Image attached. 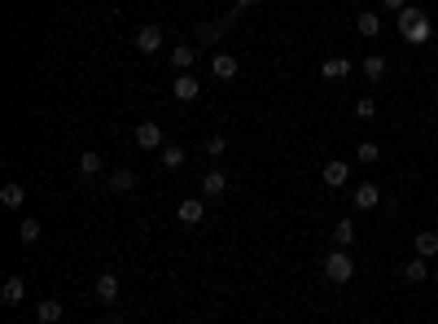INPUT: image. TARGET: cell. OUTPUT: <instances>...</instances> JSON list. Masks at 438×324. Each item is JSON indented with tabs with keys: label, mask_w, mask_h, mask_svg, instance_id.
I'll use <instances>...</instances> for the list:
<instances>
[{
	"label": "cell",
	"mask_w": 438,
	"mask_h": 324,
	"mask_svg": "<svg viewBox=\"0 0 438 324\" xmlns=\"http://www.w3.org/2000/svg\"><path fill=\"white\" fill-rule=\"evenodd\" d=\"M171 96H175V101H198V96H202V84H198L193 75H175Z\"/></svg>",
	"instance_id": "9"
},
{
	"label": "cell",
	"mask_w": 438,
	"mask_h": 324,
	"mask_svg": "<svg viewBox=\"0 0 438 324\" xmlns=\"http://www.w3.org/2000/svg\"><path fill=\"white\" fill-rule=\"evenodd\" d=\"M320 272H324V281H329V285H346L351 277H355V258L346 254V250H329V254H324V263H320Z\"/></svg>",
	"instance_id": "1"
},
{
	"label": "cell",
	"mask_w": 438,
	"mask_h": 324,
	"mask_svg": "<svg viewBox=\"0 0 438 324\" xmlns=\"http://www.w3.org/2000/svg\"><path fill=\"white\" fill-rule=\"evenodd\" d=\"M110 189H115V193H127V189H136V171H132V167H119V171H110Z\"/></svg>",
	"instance_id": "21"
},
{
	"label": "cell",
	"mask_w": 438,
	"mask_h": 324,
	"mask_svg": "<svg viewBox=\"0 0 438 324\" xmlns=\"http://www.w3.org/2000/svg\"><path fill=\"white\" fill-rule=\"evenodd\" d=\"M119 277H115V272H101V277H96L92 281V294H96V302H119Z\"/></svg>",
	"instance_id": "5"
},
{
	"label": "cell",
	"mask_w": 438,
	"mask_h": 324,
	"mask_svg": "<svg viewBox=\"0 0 438 324\" xmlns=\"http://www.w3.org/2000/svg\"><path fill=\"white\" fill-rule=\"evenodd\" d=\"M399 36L408 40V44H425L430 40V18H425V9H403L399 13Z\"/></svg>",
	"instance_id": "2"
},
{
	"label": "cell",
	"mask_w": 438,
	"mask_h": 324,
	"mask_svg": "<svg viewBox=\"0 0 438 324\" xmlns=\"http://www.w3.org/2000/svg\"><path fill=\"white\" fill-rule=\"evenodd\" d=\"M412 250H416L421 258H434V254H438V233H434V228L416 233V237H412Z\"/></svg>",
	"instance_id": "14"
},
{
	"label": "cell",
	"mask_w": 438,
	"mask_h": 324,
	"mask_svg": "<svg viewBox=\"0 0 438 324\" xmlns=\"http://www.w3.org/2000/svg\"><path fill=\"white\" fill-rule=\"evenodd\" d=\"M22 202H27V189L18 180H9L5 189H0V206H5V210H22Z\"/></svg>",
	"instance_id": "13"
},
{
	"label": "cell",
	"mask_w": 438,
	"mask_h": 324,
	"mask_svg": "<svg viewBox=\"0 0 438 324\" xmlns=\"http://www.w3.org/2000/svg\"><path fill=\"white\" fill-rule=\"evenodd\" d=\"M320 180L324 184H329V189H346V180H351V167H346V162H324V171H320Z\"/></svg>",
	"instance_id": "7"
},
{
	"label": "cell",
	"mask_w": 438,
	"mask_h": 324,
	"mask_svg": "<svg viewBox=\"0 0 438 324\" xmlns=\"http://www.w3.org/2000/svg\"><path fill=\"white\" fill-rule=\"evenodd\" d=\"M355 119H377V96H360V101H355Z\"/></svg>",
	"instance_id": "25"
},
{
	"label": "cell",
	"mask_w": 438,
	"mask_h": 324,
	"mask_svg": "<svg viewBox=\"0 0 438 324\" xmlns=\"http://www.w3.org/2000/svg\"><path fill=\"white\" fill-rule=\"evenodd\" d=\"M237 5H263V0H237Z\"/></svg>",
	"instance_id": "31"
},
{
	"label": "cell",
	"mask_w": 438,
	"mask_h": 324,
	"mask_svg": "<svg viewBox=\"0 0 438 324\" xmlns=\"http://www.w3.org/2000/svg\"><path fill=\"white\" fill-rule=\"evenodd\" d=\"M355 158H360V162H377V158H381V149H377V140H364V145H360V149H355Z\"/></svg>",
	"instance_id": "28"
},
{
	"label": "cell",
	"mask_w": 438,
	"mask_h": 324,
	"mask_svg": "<svg viewBox=\"0 0 438 324\" xmlns=\"http://www.w3.org/2000/svg\"><path fill=\"white\" fill-rule=\"evenodd\" d=\"M399 277H403V281H408V285H421V281H430V277H434V267H430V258H421V254H412V258H408V263H403V267H399Z\"/></svg>",
	"instance_id": "3"
},
{
	"label": "cell",
	"mask_w": 438,
	"mask_h": 324,
	"mask_svg": "<svg viewBox=\"0 0 438 324\" xmlns=\"http://www.w3.org/2000/svg\"><path fill=\"white\" fill-rule=\"evenodd\" d=\"M360 71H364V79H372V84H377V79L386 75V57H381V53H368V57L360 61Z\"/></svg>",
	"instance_id": "22"
},
{
	"label": "cell",
	"mask_w": 438,
	"mask_h": 324,
	"mask_svg": "<svg viewBox=\"0 0 438 324\" xmlns=\"http://www.w3.org/2000/svg\"><path fill=\"white\" fill-rule=\"evenodd\" d=\"M224 149H228V140H224V136H210V140H206V154H210V158H224Z\"/></svg>",
	"instance_id": "29"
},
{
	"label": "cell",
	"mask_w": 438,
	"mask_h": 324,
	"mask_svg": "<svg viewBox=\"0 0 438 324\" xmlns=\"http://www.w3.org/2000/svg\"><path fill=\"white\" fill-rule=\"evenodd\" d=\"M351 241H355V219H337L333 223V246L337 250H351Z\"/></svg>",
	"instance_id": "20"
},
{
	"label": "cell",
	"mask_w": 438,
	"mask_h": 324,
	"mask_svg": "<svg viewBox=\"0 0 438 324\" xmlns=\"http://www.w3.org/2000/svg\"><path fill=\"white\" fill-rule=\"evenodd\" d=\"M355 210H377V202H381V193H377V184H360L355 189Z\"/></svg>",
	"instance_id": "15"
},
{
	"label": "cell",
	"mask_w": 438,
	"mask_h": 324,
	"mask_svg": "<svg viewBox=\"0 0 438 324\" xmlns=\"http://www.w3.org/2000/svg\"><path fill=\"white\" fill-rule=\"evenodd\" d=\"M96 171H101V154H79V175H96Z\"/></svg>",
	"instance_id": "26"
},
{
	"label": "cell",
	"mask_w": 438,
	"mask_h": 324,
	"mask_svg": "<svg viewBox=\"0 0 438 324\" xmlns=\"http://www.w3.org/2000/svg\"><path fill=\"white\" fill-rule=\"evenodd\" d=\"M434 285H438V267H434Z\"/></svg>",
	"instance_id": "33"
},
{
	"label": "cell",
	"mask_w": 438,
	"mask_h": 324,
	"mask_svg": "<svg viewBox=\"0 0 438 324\" xmlns=\"http://www.w3.org/2000/svg\"><path fill=\"white\" fill-rule=\"evenodd\" d=\"M167 61H171V66H175V71H180V75H189V66H193V61H198V53H193V48H189V44H175Z\"/></svg>",
	"instance_id": "18"
},
{
	"label": "cell",
	"mask_w": 438,
	"mask_h": 324,
	"mask_svg": "<svg viewBox=\"0 0 438 324\" xmlns=\"http://www.w3.org/2000/svg\"><path fill=\"white\" fill-rule=\"evenodd\" d=\"M219 36H224V22H206V27H198V40H202V44H215Z\"/></svg>",
	"instance_id": "27"
},
{
	"label": "cell",
	"mask_w": 438,
	"mask_h": 324,
	"mask_svg": "<svg viewBox=\"0 0 438 324\" xmlns=\"http://www.w3.org/2000/svg\"><path fill=\"white\" fill-rule=\"evenodd\" d=\"M381 5H386V9H395V13H403V9H408V0H381Z\"/></svg>",
	"instance_id": "30"
},
{
	"label": "cell",
	"mask_w": 438,
	"mask_h": 324,
	"mask_svg": "<svg viewBox=\"0 0 438 324\" xmlns=\"http://www.w3.org/2000/svg\"><path fill=\"white\" fill-rule=\"evenodd\" d=\"M320 75H324V79H346V75H351V57H324Z\"/></svg>",
	"instance_id": "19"
},
{
	"label": "cell",
	"mask_w": 438,
	"mask_h": 324,
	"mask_svg": "<svg viewBox=\"0 0 438 324\" xmlns=\"http://www.w3.org/2000/svg\"><path fill=\"white\" fill-rule=\"evenodd\" d=\"M175 215H180V223H202V215H206V198H184Z\"/></svg>",
	"instance_id": "12"
},
{
	"label": "cell",
	"mask_w": 438,
	"mask_h": 324,
	"mask_svg": "<svg viewBox=\"0 0 438 324\" xmlns=\"http://www.w3.org/2000/svg\"><path fill=\"white\" fill-rule=\"evenodd\" d=\"M136 145H140V149H158V145H162V127L158 123H140L136 127Z\"/></svg>",
	"instance_id": "16"
},
{
	"label": "cell",
	"mask_w": 438,
	"mask_h": 324,
	"mask_svg": "<svg viewBox=\"0 0 438 324\" xmlns=\"http://www.w3.org/2000/svg\"><path fill=\"white\" fill-rule=\"evenodd\" d=\"M36 316H40V324H61V316H66V307H61L57 298H44V302L36 307Z\"/></svg>",
	"instance_id": "17"
},
{
	"label": "cell",
	"mask_w": 438,
	"mask_h": 324,
	"mask_svg": "<svg viewBox=\"0 0 438 324\" xmlns=\"http://www.w3.org/2000/svg\"><path fill=\"white\" fill-rule=\"evenodd\" d=\"M237 57L233 53H210V75H215L219 79V84H233V79H237Z\"/></svg>",
	"instance_id": "4"
},
{
	"label": "cell",
	"mask_w": 438,
	"mask_h": 324,
	"mask_svg": "<svg viewBox=\"0 0 438 324\" xmlns=\"http://www.w3.org/2000/svg\"><path fill=\"white\" fill-rule=\"evenodd\" d=\"M162 167H167V171L184 167V149H180V145H167V149H162Z\"/></svg>",
	"instance_id": "24"
},
{
	"label": "cell",
	"mask_w": 438,
	"mask_h": 324,
	"mask_svg": "<svg viewBox=\"0 0 438 324\" xmlns=\"http://www.w3.org/2000/svg\"><path fill=\"white\" fill-rule=\"evenodd\" d=\"M355 31H360L364 40H377V36H381V13H377V9H364L360 18H355Z\"/></svg>",
	"instance_id": "10"
},
{
	"label": "cell",
	"mask_w": 438,
	"mask_h": 324,
	"mask_svg": "<svg viewBox=\"0 0 438 324\" xmlns=\"http://www.w3.org/2000/svg\"><path fill=\"white\" fill-rule=\"evenodd\" d=\"M372 324H386V320H372Z\"/></svg>",
	"instance_id": "34"
},
{
	"label": "cell",
	"mask_w": 438,
	"mask_h": 324,
	"mask_svg": "<svg viewBox=\"0 0 438 324\" xmlns=\"http://www.w3.org/2000/svg\"><path fill=\"white\" fill-rule=\"evenodd\" d=\"M40 237H44V233H40V219H31V215H27V219L18 223V241H22V246H36Z\"/></svg>",
	"instance_id": "23"
},
{
	"label": "cell",
	"mask_w": 438,
	"mask_h": 324,
	"mask_svg": "<svg viewBox=\"0 0 438 324\" xmlns=\"http://www.w3.org/2000/svg\"><path fill=\"white\" fill-rule=\"evenodd\" d=\"M0 302H5V307L27 302V277H9L5 285H0Z\"/></svg>",
	"instance_id": "8"
},
{
	"label": "cell",
	"mask_w": 438,
	"mask_h": 324,
	"mask_svg": "<svg viewBox=\"0 0 438 324\" xmlns=\"http://www.w3.org/2000/svg\"><path fill=\"white\" fill-rule=\"evenodd\" d=\"M184 324H202V320H184Z\"/></svg>",
	"instance_id": "32"
},
{
	"label": "cell",
	"mask_w": 438,
	"mask_h": 324,
	"mask_svg": "<svg viewBox=\"0 0 438 324\" xmlns=\"http://www.w3.org/2000/svg\"><path fill=\"white\" fill-rule=\"evenodd\" d=\"M228 193V175L224 171H206L202 175V198H224Z\"/></svg>",
	"instance_id": "11"
},
{
	"label": "cell",
	"mask_w": 438,
	"mask_h": 324,
	"mask_svg": "<svg viewBox=\"0 0 438 324\" xmlns=\"http://www.w3.org/2000/svg\"><path fill=\"white\" fill-rule=\"evenodd\" d=\"M136 48H140L145 57L158 53V48H162V27H158V22H145V27L136 31Z\"/></svg>",
	"instance_id": "6"
}]
</instances>
